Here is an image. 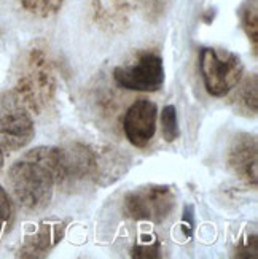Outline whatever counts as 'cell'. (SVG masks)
I'll return each mask as SVG.
<instances>
[{"instance_id":"obj_1","label":"cell","mask_w":258,"mask_h":259,"mask_svg":"<svg viewBox=\"0 0 258 259\" xmlns=\"http://www.w3.org/2000/svg\"><path fill=\"white\" fill-rule=\"evenodd\" d=\"M58 182V148L39 146L10 167L8 183L18 204L29 211L48 207Z\"/></svg>"},{"instance_id":"obj_2","label":"cell","mask_w":258,"mask_h":259,"mask_svg":"<svg viewBox=\"0 0 258 259\" xmlns=\"http://www.w3.org/2000/svg\"><path fill=\"white\" fill-rule=\"evenodd\" d=\"M54 91L56 81L48 56L42 50L33 48L27 56L22 73L10 93L29 111L40 113L53 100Z\"/></svg>"},{"instance_id":"obj_3","label":"cell","mask_w":258,"mask_h":259,"mask_svg":"<svg viewBox=\"0 0 258 259\" xmlns=\"http://www.w3.org/2000/svg\"><path fill=\"white\" fill-rule=\"evenodd\" d=\"M199 70L206 91L214 97H223L239 84L244 64L238 54L228 50L203 48L199 53Z\"/></svg>"},{"instance_id":"obj_4","label":"cell","mask_w":258,"mask_h":259,"mask_svg":"<svg viewBox=\"0 0 258 259\" xmlns=\"http://www.w3.org/2000/svg\"><path fill=\"white\" fill-rule=\"evenodd\" d=\"M175 208V194L171 186L150 185L131 191L123 199V211L131 220L160 224Z\"/></svg>"},{"instance_id":"obj_5","label":"cell","mask_w":258,"mask_h":259,"mask_svg":"<svg viewBox=\"0 0 258 259\" xmlns=\"http://www.w3.org/2000/svg\"><path fill=\"white\" fill-rule=\"evenodd\" d=\"M35 127L30 111L11 93L0 99V150L16 151L33 139Z\"/></svg>"},{"instance_id":"obj_6","label":"cell","mask_w":258,"mask_h":259,"mask_svg":"<svg viewBox=\"0 0 258 259\" xmlns=\"http://www.w3.org/2000/svg\"><path fill=\"white\" fill-rule=\"evenodd\" d=\"M115 83L128 91L156 93L164 84V64L156 53H143L136 62L114 70Z\"/></svg>"},{"instance_id":"obj_7","label":"cell","mask_w":258,"mask_h":259,"mask_svg":"<svg viewBox=\"0 0 258 259\" xmlns=\"http://www.w3.org/2000/svg\"><path fill=\"white\" fill-rule=\"evenodd\" d=\"M99 170L97 156L82 143H70L58 148V182L56 186L70 189L85 183Z\"/></svg>"},{"instance_id":"obj_8","label":"cell","mask_w":258,"mask_h":259,"mask_svg":"<svg viewBox=\"0 0 258 259\" xmlns=\"http://www.w3.org/2000/svg\"><path fill=\"white\" fill-rule=\"evenodd\" d=\"M156 119H158V107L149 99L136 100L126 111L123 129L131 145L143 148L147 146L156 132Z\"/></svg>"},{"instance_id":"obj_9","label":"cell","mask_w":258,"mask_h":259,"mask_svg":"<svg viewBox=\"0 0 258 259\" xmlns=\"http://www.w3.org/2000/svg\"><path fill=\"white\" fill-rule=\"evenodd\" d=\"M258 148L256 139L249 134H241L234 139L230 153H228V164L241 180L247 185L256 186L258 177Z\"/></svg>"},{"instance_id":"obj_10","label":"cell","mask_w":258,"mask_h":259,"mask_svg":"<svg viewBox=\"0 0 258 259\" xmlns=\"http://www.w3.org/2000/svg\"><path fill=\"white\" fill-rule=\"evenodd\" d=\"M64 235V226L59 223H45L40 229L26 239L22 248L19 250L21 257H43L53 248V246L61 242Z\"/></svg>"},{"instance_id":"obj_11","label":"cell","mask_w":258,"mask_h":259,"mask_svg":"<svg viewBox=\"0 0 258 259\" xmlns=\"http://www.w3.org/2000/svg\"><path fill=\"white\" fill-rule=\"evenodd\" d=\"M258 89H256V75H252L250 78L244 81L239 94L236 96L238 100V107L244 110L245 113L255 115L256 113V107H258Z\"/></svg>"},{"instance_id":"obj_12","label":"cell","mask_w":258,"mask_h":259,"mask_svg":"<svg viewBox=\"0 0 258 259\" xmlns=\"http://www.w3.org/2000/svg\"><path fill=\"white\" fill-rule=\"evenodd\" d=\"M161 131L166 142H175L180 135V127H178L177 110L174 105H166L161 111Z\"/></svg>"},{"instance_id":"obj_13","label":"cell","mask_w":258,"mask_h":259,"mask_svg":"<svg viewBox=\"0 0 258 259\" xmlns=\"http://www.w3.org/2000/svg\"><path fill=\"white\" fill-rule=\"evenodd\" d=\"M21 2H22V7L27 11H30L32 15L47 18V16L58 13L64 0H21Z\"/></svg>"},{"instance_id":"obj_14","label":"cell","mask_w":258,"mask_h":259,"mask_svg":"<svg viewBox=\"0 0 258 259\" xmlns=\"http://www.w3.org/2000/svg\"><path fill=\"white\" fill-rule=\"evenodd\" d=\"M131 256L136 259H158L161 257V243L156 239H142L132 246Z\"/></svg>"},{"instance_id":"obj_15","label":"cell","mask_w":258,"mask_h":259,"mask_svg":"<svg viewBox=\"0 0 258 259\" xmlns=\"http://www.w3.org/2000/svg\"><path fill=\"white\" fill-rule=\"evenodd\" d=\"M256 2L253 0L252 2V7L249 5L247 8L244 10L242 13V24H244V29L247 32L249 38H252V43H253V50L256 53V48H258V24H256Z\"/></svg>"},{"instance_id":"obj_16","label":"cell","mask_w":258,"mask_h":259,"mask_svg":"<svg viewBox=\"0 0 258 259\" xmlns=\"http://www.w3.org/2000/svg\"><path fill=\"white\" fill-rule=\"evenodd\" d=\"M11 218H13V204L8 193L0 186V235L8 228Z\"/></svg>"},{"instance_id":"obj_17","label":"cell","mask_w":258,"mask_h":259,"mask_svg":"<svg viewBox=\"0 0 258 259\" xmlns=\"http://www.w3.org/2000/svg\"><path fill=\"white\" fill-rule=\"evenodd\" d=\"M258 253V242H256V235L252 237H245L239 242L238 248H236V257H252L256 259Z\"/></svg>"},{"instance_id":"obj_18","label":"cell","mask_w":258,"mask_h":259,"mask_svg":"<svg viewBox=\"0 0 258 259\" xmlns=\"http://www.w3.org/2000/svg\"><path fill=\"white\" fill-rule=\"evenodd\" d=\"M182 226L187 237H192L195 231V207L193 205H185L183 208V217H182Z\"/></svg>"},{"instance_id":"obj_19","label":"cell","mask_w":258,"mask_h":259,"mask_svg":"<svg viewBox=\"0 0 258 259\" xmlns=\"http://www.w3.org/2000/svg\"><path fill=\"white\" fill-rule=\"evenodd\" d=\"M4 161H5V159H4V151L0 150V168L4 167Z\"/></svg>"}]
</instances>
